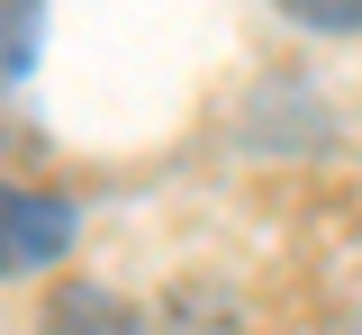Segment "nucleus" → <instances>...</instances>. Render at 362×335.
<instances>
[{
  "label": "nucleus",
  "mask_w": 362,
  "mask_h": 335,
  "mask_svg": "<svg viewBox=\"0 0 362 335\" xmlns=\"http://www.w3.org/2000/svg\"><path fill=\"white\" fill-rule=\"evenodd\" d=\"M54 254H73V199L9 191V182H0V281L37 272V263H54Z\"/></svg>",
  "instance_id": "1"
},
{
  "label": "nucleus",
  "mask_w": 362,
  "mask_h": 335,
  "mask_svg": "<svg viewBox=\"0 0 362 335\" xmlns=\"http://www.w3.org/2000/svg\"><path fill=\"white\" fill-rule=\"evenodd\" d=\"M45 335H136V317H127V299H109V290L73 281V290H54Z\"/></svg>",
  "instance_id": "2"
},
{
  "label": "nucleus",
  "mask_w": 362,
  "mask_h": 335,
  "mask_svg": "<svg viewBox=\"0 0 362 335\" xmlns=\"http://www.w3.org/2000/svg\"><path fill=\"white\" fill-rule=\"evenodd\" d=\"M37 46H45V0H0V91L28 82Z\"/></svg>",
  "instance_id": "3"
},
{
  "label": "nucleus",
  "mask_w": 362,
  "mask_h": 335,
  "mask_svg": "<svg viewBox=\"0 0 362 335\" xmlns=\"http://www.w3.org/2000/svg\"><path fill=\"white\" fill-rule=\"evenodd\" d=\"M299 28H362V0H281Z\"/></svg>",
  "instance_id": "4"
}]
</instances>
